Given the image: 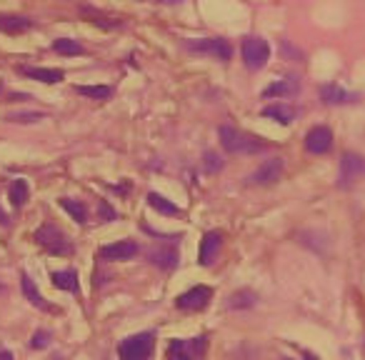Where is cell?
I'll list each match as a JSON object with an SVG mask.
<instances>
[{"instance_id": "8d00e7d4", "label": "cell", "mask_w": 365, "mask_h": 360, "mask_svg": "<svg viewBox=\"0 0 365 360\" xmlns=\"http://www.w3.org/2000/svg\"><path fill=\"white\" fill-rule=\"evenodd\" d=\"M0 90H3V85H0Z\"/></svg>"}, {"instance_id": "8992f818", "label": "cell", "mask_w": 365, "mask_h": 360, "mask_svg": "<svg viewBox=\"0 0 365 360\" xmlns=\"http://www.w3.org/2000/svg\"><path fill=\"white\" fill-rule=\"evenodd\" d=\"M206 346H208L206 335L193 340H173L170 346H168L166 355L168 360H198L200 355L206 353Z\"/></svg>"}, {"instance_id": "9a60e30c", "label": "cell", "mask_w": 365, "mask_h": 360, "mask_svg": "<svg viewBox=\"0 0 365 360\" xmlns=\"http://www.w3.org/2000/svg\"><path fill=\"white\" fill-rule=\"evenodd\" d=\"M320 98H323V103H328V105H345V103L358 100L355 93H348V90H343L340 85H335V83L323 85V88H320Z\"/></svg>"}, {"instance_id": "484cf974", "label": "cell", "mask_w": 365, "mask_h": 360, "mask_svg": "<svg viewBox=\"0 0 365 360\" xmlns=\"http://www.w3.org/2000/svg\"><path fill=\"white\" fill-rule=\"evenodd\" d=\"M63 210H68L70 218L76 223H88V208H85L80 201H73V198H60Z\"/></svg>"}, {"instance_id": "d6986e66", "label": "cell", "mask_w": 365, "mask_h": 360, "mask_svg": "<svg viewBox=\"0 0 365 360\" xmlns=\"http://www.w3.org/2000/svg\"><path fill=\"white\" fill-rule=\"evenodd\" d=\"M263 115L270 120H278L280 125H290L293 120H296L298 111L293 108V105L288 103H276V105H268V108H263Z\"/></svg>"}, {"instance_id": "5b68a950", "label": "cell", "mask_w": 365, "mask_h": 360, "mask_svg": "<svg viewBox=\"0 0 365 360\" xmlns=\"http://www.w3.org/2000/svg\"><path fill=\"white\" fill-rule=\"evenodd\" d=\"M186 48L190 53H198V56H210L218 58V60H230L233 58V48L225 38H203V41H186Z\"/></svg>"}, {"instance_id": "e0dca14e", "label": "cell", "mask_w": 365, "mask_h": 360, "mask_svg": "<svg viewBox=\"0 0 365 360\" xmlns=\"http://www.w3.org/2000/svg\"><path fill=\"white\" fill-rule=\"evenodd\" d=\"M33 28V21L25 15H10V13H0V33H25Z\"/></svg>"}, {"instance_id": "8fae6325", "label": "cell", "mask_w": 365, "mask_h": 360, "mask_svg": "<svg viewBox=\"0 0 365 360\" xmlns=\"http://www.w3.org/2000/svg\"><path fill=\"white\" fill-rule=\"evenodd\" d=\"M333 148V133L325 125H318L313 131H308L305 135V150L313 155H325Z\"/></svg>"}, {"instance_id": "7c38bea8", "label": "cell", "mask_w": 365, "mask_h": 360, "mask_svg": "<svg viewBox=\"0 0 365 360\" xmlns=\"http://www.w3.org/2000/svg\"><path fill=\"white\" fill-rule=\"evenodd\" d=\"M221 245H223V236H221V233H218V230H208L206 236H203V240H200L198 263L203 265V268L213 265L215 258H218V253H221Z\"/></svg>"}, {"instance_id": "6da1fadb", "label": "cell", "mask_w": 365, "mask_h": 360, "mask_svg": "<svg viewBox=\"0 0 365 360\" xmlns=\"http://www.w3.org/2000/svg\"><path fill=\"white\" fill-rule=\"evenodd\" d=\"M221 146L230 155H250V153L265 150V143L261 138L248 135V133L243 131H235L230 125H223L221 128Z\"/></svg>"}, {"instance_id": "44dd1931", "label": "cell", "mask_w": 365, "mask_h": 360, "mask_svg": "<svg viewBox=\"0 0 365 360\" xmlns=\"http://www.w3.org/2000/svg\"><path fill=\"white\" fill-rule=\"evenodd\" d=\"M148 205H151L153 210H158L160 215H170V218H180V215H183V210H180L175 203H170L168 198H163V195H158V193H148Z\"/></svg>"}, {"instance_id": "5bb4252c", "label": "cell", "mask_w": 365, "mask_h": 360, "mask_svg": "<svg viewBox=\"0 0 365 360\" xmlns=\"http://www.w3.org/2000/svg\"><path fill=\"white\" fill-rule=\"evenodd\" d=\"M298 90H300V83L296 78H283V80H276L263 90V98H293L298 95Z\"/></svg>"}, {"instance_id": "836d02e7", "label": "cell", "mask_w": 365, "mask_h": 360, "mask_svg": "<svg viewBox=\"0 0 365 360\" xmlns=\"http://www.w3.org/2000/svg\"><path fill=\"white\" fill-rule=\"evenodd\" d=\"M160 3H178V0H160Z\"/></svg>"}, {"instance_id": "52a82bcc", "label": "cell", "mask_w": 365, "mask_h": 360, "mask_svg": "<svg viewBox=\"0 0 365 360\" xmlns=\"http://www.w3.org/2000/svg\"><path fill=\"white\" fill-rule=\"evenodd\" d=\"M210 298H213V291L208 285H195L190 291L180 293L178 298H175V305H178L180 311H203L210 303Z\"/></svg>"}, {"instance_id": "7a4b0ae2", "label": "cell", "mask_w": 365, "mask_h": 360, "mask_svg": "<svg viewBox=\"0 0 365 360\" xmlns=\"http://www.w3.org/2000/svg\"><path fill=\"white\" fill-rule=\"evenodd\" d=\"M153 346H155V335L151 330L135 333L118 346V355L120 360H148L153 355Z\"/></svg>"}, {"instance_id": "3957f363", "label": "cell", "mask_w": 365, "mask_h": 360, "mask_svg": "<svg viewBox=\"0 0 365 360\" xmlns=\"http://www.w3.org/2000/svg\"><path fill=\"white\" fill-rule=\"evenodd\" d=\"M35 240L41 243L48 253H53V256H70L73 253L70 238L58 225H53V223H45V225H41V228L35 230Z\"/></svg>"}, {"instance_id": "f546056e", "label": "cell", "mask_w": 365, "mask_h": 360, "mask_svg": "<svg viewBox=\"0 0 365 360\" xmlns=\"http://www.w3.org/2000/svg\"><path fill=\"white\" fill-rule=\"evenodd\" d=\"M48 343H50V333L48 330H38V333H33V338H30V348H35V350L48 348Z\"/></svg>"}, {"instance_id": "9c48e42d", "label": "cell", "mask_w": 365, "mask_h": 360, "mask_svg": "<svg viewBox=\"0 0 365 360\" xmlns=\"http://www.w3.org/2000/svg\"><path fill=\"white\" fill-rule=\"evenodd\" d=\"M360 175H365V158H360L355 153H345L343 160H340V175H338L340 188L353 185Z\"/></svg>"}, {"instance_id": "4316f807", "label": "cell", "mask_w": 365, "mask_h": 360, "mask_svg": "<svg viewBox=\"0 0 365 360\" xmlns=\"http://www.w3.org/2000/svg\"><path fill=\"white\" fill-rule=\"evenodd\" d=\"M255 300H258V295H255L253 291H241V293H235V295H230V300H228V308H253Z\"/></svg>"}, {"instance_id": "7402d4cb", "label": "cell", "mask_w": 365, "mask_h": 360, "mask_svg": "<svg viewBox=\"0 0 365 360\" xmlns=\"http://www.w3.org/2000/svg\"><path fill=\"white\" fill-rule=\"evenodd\" d=\"M28 195H30V190H28V183L25 180H13L10 183V188H8V198H10V203H13L15 208H21V205H25L28 203Z\"/></svg>"}, {"instance_id": "30bf717a", "label": "cell", "mask_w": 365, "mask_h": 360, "mask_svg": "<svg viewBox=\"0 0 365 360\" xmlns=\"http://www.w3.org/2000/svg\"><path fill=\"white\" fill-rule=\"evenodd\" d=\"M133 256H138V243L135 240H118V243H108L103 248L98 250V258L100 260H131Z\"/></svg>"}, {"instance_id": "603a6c76", "label": "cell", "mask_w": 365, "mask_h": 360, "mask_svg": "<svg viewBox=\"0 0 365 360\" xmlns=\"http://www.w3.org/2000/svg\"><path fill=\"white\" fill-rule=\"evenodd\" d=\"M80 13H83L85 18L93 23V25H100V28L111 30V28H120V25H123V21H120V18H111V21H105V15L100 13V10H93V8H88V5L80 8Z\"/></svg>"}, {"instance_id": "d4e9b609", "label": "cell", "mask_w": 365, "mask_h": 360, "mask_svg": "<svg viewBox=\"0 0 365 360\" xmlns=\"http://www.w3.org/2000/svg\"><path fill=\"white\" fill-rule=\"evenodd\" d=\"M53 50L58 56H80L85 48L83 43L73 41V38H58V41H53Z\"/></svg>"}, {"instance_id": "2e32d148", "label": "cell", "mask_w": 365, "mask_h": 360, "mask_svg": "<svg viewBox=\"0 0 365 360\" xmlns=\"http://www.w3.org/2000/svg\"><path fill=\"white\" fill-rule=\"evenodd\" d=\"M21 73L30 80H41L45 85H56L63 80V70L58 68H33V65H23Z\"/></svg>"}, {"instance_id": "83f0119b", "label": "cell", "mask_w": 365, "mask_h": 360, "mask_svg": "<svg viewBox=\"0 0 365 360\" xmlns=\"http://www.w3.org/2000/svg\"><path fill=\"white\" fill-rule=\"evenodd\" d=\"M43 118H45V113H38V111H18L5 115L8 123H38Z\"/></svg>"}, {"instance_id": "1f68e13d", "label": "cell", "mask_w": 365, "mask_h": 360, "mask_svg": "<svg viewBox=\"0 0 365 360\" xmlns=\"http://www.w3.org/2000/svg\"><path fill=\"white\" fill-rule=\"evenodd\" d=\"M0 360H13V353H8V350H0Z\"/></svg>"}, {"instance_id": "ba28073f", "label": "cell", "mask_w": 365, "mask_h": 360, "mask_svg": "<svg viewBox=\"0 0 365 360\" xmlns=\"http://www.w3.org/2000/svg\"><path fill=\"white\" fill-rule=\"evenodd\" d=\"M283 168H285L283 158H268L265 163H261V166H258V170H255V173H250L248 183H250V185H273V183H278V180H280Z\"/></svg>"}, {"instance_id": "d590c367", "label": "cell", "mask_w": 365, "mask_h": 360, "mask_svg": "<svg viewBox=\"0 0 365 360\" xmlns=\"http://www.w3.org/2000/svg\"><path fill=\"white\" fill-rule=\"evenodd\" d=\"M283 360H293V358H283Z\"/></svg>"}, {"instance_id": "ffe728a7", "label": "cell", "mask_w": 365, "mask_h": 360, "mask_svg": "<svg viewBox=\"0 0 365 360\" xmlns=\"http://www.w3.org/2000/svg\"><path fill=\"white\" fill-rule=\"evenodd\" d=\"M53 285H56L58 291H70V293H78V273L73 268H65V270H56L53 273Z\"/></svg>"}, {"instance_id": "ac0fdd59", "label": "cell", "mask_w": 365, "mask_h": 360, "mask_svg": "<svg viewBox=\"0 0 365 360\" xmlns=\"http://www.w3.org/2000/svg\"><path fill=\"white\" fill-rule=\"evenodd\" d=\"M21 285H23V295L28 298V303H30V305H35V308H41V311H53L48 300L43 298V293L38 291V285H35L33 280H30L28 273H23V275H21Z\"/></svg>"}, {"instance_id": "d6a6232c", "label": "cell", "mask_w": 365, "mask_h": 360, "mask_svg": "<svg viewBox=\"0 0 365 360\" xmlns=\"http://www.w3.org/2000/svg\"><path fill=\"white\" fill-rule=\"evenodd\" d=\"M305 360H318L316 355H310V353H305Z\"/></svg>"}, {"instance_id": "277c9868", "label": "cell", "mask_w": 365, "mask_h": 360, "mask_svg": "<svg viewBox=\"0 0 365 360\" xmlns=\"http://www.w3.org/2000/svg\"><path fill=\"white\" fill-rule=\"evenodd\" d=\"M243 60L250 70L265 68V63L270 60V45L268 41H263L261 35H248L243 38Z\"/></svg>"}, {"instance_id": "4dcf8cb0", "label": "cell", "mask_w": 365, "mask_h": 360, "mask_svg": "<svg viewBox=\"0 0 365 360\" xmlns=\"http://www.w3.org/2000/svg\"><path fill=\"white\" fill-rule=\"evenodd\" d=\"M98 208H100V213H103V221H115V218H118V215H115V210H111V208H108V205H105L103 201L98 203Z\"/></svg>"}, {"instance_id": "f1b7e54d", "label": "cell", "mask_w": 365, "mask_h": 360, "mask_svg": "<svg viewBox=\"0 0 365 360\" xmlns=\"http://www.w3.org/2000/svg\"><path fill=\"white\" fill-rule=\"evenodd\" d=\"M206 170L210 175L221 173V170H223V158L218 155V153H213V150L206 153Z\"/></svg>"}, {"instance_id": "cb8c5ba5", "label": "cell", "mask_w": 365, "mask_h": 360, "mask_svg": "<svg viewBox=\"0 0 365 360\" xmlns=\"http://www.w3.org/2000/svg\"><path fill=\"white\" fill-rule=\"evenodd\" d=\"M76 93L93 100H108L113 95V88L111 85H76Z\"/></svg>"}, {"instance_id": "e575fe53", "label": "cell", "mask_w": 365, "mask_h": 360, "mask_svg": "<svg viewBox=\"0 0 365 360\" xmlns=\"http://www.w3.org/2000/svg\"><path fill=\"white\" fill-rule=\"evenodd\" d=\"M0 293H5V285H3V283H0Z\"/></svg>"}, {"instance_id": "4fadbf2b", "label": "cell", "mask_w": 365, "mask_h": 360, "mask_svg": "<svg viewBox=\"0 0 365 360\" xmlns=\"http://www.w3.org/2000/svg\"><path fill=\"white\" fill-rule=\"evenodd\" d=\"M148 260L163 270H173V268H178L180 256H178V250H175V245H168V248H153L151 253H148Z\"/></svg>"}]
</instances>
